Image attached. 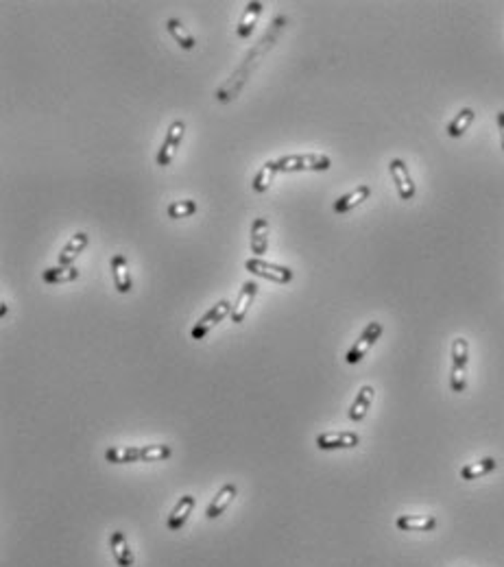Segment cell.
Listing matches in <instances>:
<instances>
[{"mask_svg":"<svg viewBox=\"0 0 504 567\" xmlns=\"http://www.w3.org/2000/svg\"><path fill=\"white\" fill-rule=\"evenodd\" d=\"M286 24V18H278L275 22H273V29L271 31H266V35L258 41V46L253 48V50H249V55L247 57H244V64L238 68L236 70V75H231V79L225 83V86L216 92V99H219L221 103H227V101H231V99H236V94L240 92V88H242V83L247 81V77H249V68L253 70L255 68V59H260L262 55H264V50L266 48H271L275 44V39H278V35H280V31H282V26Z\"/></svg>","mask_w":504,"mask_h":567,"instance_id":"cell-1","label":"cell"},{"mask_svg":"<svg viewBox=\"0 0 504 567\" xmlns=\"http://www.w3.org/2000/svg\"><path fill=\"white\" fill-rule=\"evenodd\" d=\"M278 162L280 173H304V171H330L332 160L323 153H297V155H284Z\"/></svg>","mask_w":504,"mask_h":567,"instance_id":"cell-2","label":"cell"},{"mask_svg":"<svg viewBox=\"0 0 504 567\" xmlns=\"http://www.w3.org/2000/svg\"><path fill=\"white\" fill-rule=\"evenodd\" d=\"M467 363H469V345L465 338L452 340V371H449V389L452 393H463L467 389Z\"/></svg>","mask_w":504,"mask_h":567,"instance_id":"cell-3","label":"cell"},{"mask_svg":"<svg viewBox=\"0 0 504 567\" xmlns=\"http://www.w3.org/2000/svg\"><path fill=\"white\" fill-rule=\"evenodd\" d=\"M244 269H247L251 275H258V278H264V280L275 282V284H289L293 280V271L289 267L271 265V262H266L262 258H249L244 262Z\"/></svg>","mask_w":504,"mask_h":567,"instance_id":"cell-4","label":"cell"},{"mask_svg":"<svg viewBox=\"0 0 504 567\" xmlns=\"http://www.w3.org/2000/svg\"><path fill=\"white\" fill-rule=\"evenodd\" d=\"M382 336V323H378V321H371L369 325H367L365 329H362V334L358 336V340L353 343V347L347 352V356H345V361H347V365H358L362 358L367 356V352H369L374 345H376V340Z\"/></svg>","mask_w":504,"mask_h":567,"instance_id":"cell-5","label":"cell"},{"mask_svg":"<svg viewBox=\"0 0 504 567\" xmlns=\"http://www.w3.org/2000/svg\"><path fill=\"white\" fill-rule=\"evenodd\" d=\"M227 314H231V303H229L227 299H223V301L216 303V306H212L206 314L201 316L199 323L193 327V334H190V336H193V340L206 338V336H208V331H210L212 327L219 325Z\"/></svg>","mask_w":504,"mask_h":567,"instance_id":"cell-6","label":"cell"},{"mask_svg":"<svg viewBox=\"0 0 504 567\" xmlns=\"http://www.w3.org/2000/svg\"><path fill=\"white\" fill-rule=\"evenodd\" d=\"M184 131H186V122L184 120H175L166 135H164V142H162V148H159V153H157V166H168L177 153V148H180L182 140H184Z\"/></svg>","mask_w":504,"mask_h":567,"instance_id":"cell-7","label":"cell"},{"mask_svg":"<svg viewBox=\"0 0 504 567\" xmlns=\"http://www.w3.org/2000/svg\"><path fill=\"white\" fill-rule=\"evenodd\" d=\"M389 173L393 177V182H395V188H398V195L400 199L404 201H411L415 197V184H413V179L411 175H408V166L402 162V160H391L389 162Z\"/></svg>","mask_w":504,"mask_h":567,"instance_id":"cell-8","label":"cell"},{"mask_svg":"<svg viewBox=\"0 0 504 567\" xmlns=\"http://www.w3.org/2000/svg\"><path fill=\"white\" fill-rule=\"evenodd\" d=\"M360 443L356 432H323L317 436L319 450H351Z\"/></svg>","mask_w":504,"mask_h":567,"instance_id":"cell-9","label":"cell"},{"mask_svg":"<svg viewBox=\"0 0 504 567\" xmlns=\"http://www.w3.org/2000/svg\"><path fill=\"white\" fill-rule=\"evenodd\" d=\"M110 269H112V278H114V286L120 295H127L131 293L133 288V282H131V273H129V262L122 253H116L110 262Z\"/></svg>","mask_w":504,"mask_h":567,"instance_id":"cell-10","label":"cell"},{"mask_svg":"<svg viewBox=\"0 0 504 567\" xmlns=\"http://www.w3.org/2000/svg\"><path fill=\"white\" fill-rule=\"evenodd\" d=\"M197 506V497L195 495H184L180 497V502L175 504V508L171 510V515L166 519V528L168 530H182L184 523L188 521L190 513L195 510Z\"/></svg>","mask_w":504,"mask_h":567,"instance_id":"cell-11","label":"cell"},{"mask_svg":"<svg viewBox=\"0 0 504 567\" xmlns=\"http://www.w3.org/2000/svg\"><path fill=\"white\" fill-rule=\"evenodd\" d=\"M255 295H258V284L255 282H244L236 303L231 306V314H229L231 321H234V323H242L244 321V316H247L249 306L253 303Z\"/></svg>","mask_w":504,"mask_h":567,"instance_id":"cell-12","label":"cell"},{"mask_svg":"<svg viewBox=\"0 0 504 567\" xmlns=\"http://www.w3.org/2000/svg\"><path fill=\"white\" fill-rule=\"evenodd\" d=\"M395 526L402 532H430L437 528V517L432 515H400Z\"/></svg>","mask_w":504,"mask_h":567,"instance_id":"cell-13","label":"cell"},{"mask_svg":"<svg viewBox=\"0 0 504 567\" xmlns=\"http://www.w3.org/2000/svg\"><path fill=\"white\" fill-rule=\"evenodd\" d=\"M238 495V489H236V485L234 482H225V485L219 489V493L214 495V500L210 502V506H208V510H206V515H208V519H216L219 517L223 510L234 502V497Z\"/></svg>","mask_w":504,"mask_h":567,"instance_id":"cell-14","label":"cell"},{"mask_svg":"<svg viewBox=\"0 0 504 567\" xmlns=\"http://www.w3.org/2000/svg\"><path fill=\"white\" fill-rule=\"evenodd\" d=\"M110 548L114 561L118 563V567H133V552L129 548V541L122 530H114L110 537Z\"/></svg>","mask_w":504,"mask_h":567,"instance_id":"cell-15","label":"cell"},{"mask_svg":"<svg viewBox=\"0 0 504 567\" xmlns=\"http://www.w3.org/2000/svg\"><path fill=\"white\" fill-rule=\"evenodd\" d=\"M269 249V218L260 216L251 225V253L255 258H262Z\"/></svg>","mask_w":504,"mask_h":567,"instance_id":"cell-16","label":"cell"},{"mask_svg":"<svg viewBox=\"0 0 504 567\" xmlns=\"http://www.w3.org/2000/svg\"><path fill=\"white\" fill-rule=\"evenodd\" d=\"M90 238H88V233L86 231H77L75 236L66 242V247L61 249V253H59V265L61 267H70L72 262L84 253V249L88 247Z\"/></svg>","mask_w":504,"mask_h":567,"instance_id":"cell-17","label":"cell"},{"mask_svg":"<svg viewBox=\"0 0 504 567\" xmlns=\"http://www.w3.org/2000/svg\"><path fill=\"white\" fill-rule=\"evenodd\" d=\"M374 395H376L374 386H369V384L360 386V391H358L356 399H353V404L349 408V419L351 421L358 423V421H362L367 417V412H369V408L374 404Z\"/></svg>","mask_w":504,"mask_h":567,"instance_id":"cell-18","label":"cell"},{"mask_svg":"<svg viewBox=\"0 0 504 567\" xmlns=\"http://www.w3.org/2000/svg\"><path fill=\"white\" fill-rule=\"evenodd\" d=\"M369 195H371V188L367 186V184H362V186H358V188H353L351 192L343 195L338 201H334V212L345 214V212L353 210V207H358L362 201L369 199Z\"/></svg>","mask_w":504,"mask_h":567,"instance_id":"cell-19","label":"cell"},{"mask_svg":"<svg viewBox=\"0 0 504 567\" xmlns=\"http://www.w3.org/2000/svg\"><path fill=\"white\" fill-rule=\"evenodd\" d=\"M262 3H258V0H253V3L247 5V9H244L242 13V18L238 20V26H236V33L240 39H247L253 29H255V24H258V18H260V13H262Z\"/></svg>","mask_w":504,"mask_h":567,"instance_id":"cell-20","label":"cell"},{"mask_svg":"<svg viewBox=\"0 0 504 567\" xmlns=\"http://www.w3.org/2000/svg\"><path fill=\"white\" fill-rule=\"evenodd\" d=\"M79 269L77 267H50L46 271H42V280L46 284H68V282H75L79 280Z\"/></svg>","mask_w":504,"mask_h":567,"instance_id":"cell-21","label":"cell"},{"mask_svg":"<svg viewBox=\"0 0 504 567\" xmlns=\"http://www.w3.org/2000/svg\"><path fill=\"white\" fill-rule=\"evenodd\" d=\"M105 459L107 463H114V465H125V463H138L142 461V448H110L105 452Z\"/></svg>","mask_w":504,"mask_h":567,"instance_id":"cell-22","label":"cell"},{"mask_svg":"<svg viewBox=\"0 0 504 567\" xmlns=\"http://www.w3.org/2000/svg\"><path fill=\"white\" fill-rule=\"evenodd\" d=\"M498 469V461L496 459H483L478 463H469L461 469V478L463 480H478L487 474H492Z\"/></svg>","mask_w":504,"mask_h":567,"instance_id":"cell-23","label":"cell"},{"mask_svg":"<svg viewBox=\"0 0 504 567\" xmlns=\"http://www.w3.org/2000/svg\"><path fill=\"white\" fill-rule=\"evenodd\" d=\"M166 31L173 35V39L180 44L184 50H193L195 48V37L188 33V29L182 24V20H177V18H168L166 20Z\"/></svg>","mask_w":504,"mask_h":567,"instance_id":"cell-24","label":"cell"},{"mask_svg":"<svg viewBox=\"0 0 504 567\" xmlns=\"http://www.w3.org/2000/svg\"><path fill=\"white\" fill-rule=\"evenodd\" d=\"M278 173H280V171H278V162H264V164H262V169L258 171V175L253 177L251 188H253L255 192H266V190L271 188V184H273V179H275Z\"/></svg>","mask_w":504,"mask_h":567,"instance_id":"cell-25","label":"cell"},{"mask_svg":"<svg viewBox=\"0 0 504 567\" xmlns=\"http://www.w3.org/2000/svg\"><path fill=\"white\" fill-rule=\"evenodd\" d=\"M474 109L472 107H465V109H461V112L456 114V118L447 124V135L449 137H461L463 133H465L469 127H472V122H474Z\"/></svg>","mask_w":504,"mask_h":567,"instance_id":"cell-26","label":"cell"},{"mask_svg":"<svg viewBox=\"0 0 504 567\" xmlns=\"http://www.w3.org/2000/svg\"><path fill=\"white\" fill-rule=\"evenodd\" d=\"M197 201L193 199H184V201H173L168 207H166V214L168 218H188V216H193L197 212Z\"/></svg>","mask_w":504,"mask_h":567,"instance_id":"cell-27","label":"cell"},{"mask_svg":"<svg viewBox=\"0 0 504 567\" xmlns=\"http://www.w3.org/2000/svg\"><path fill=\"white\" fill-rule=\"evenodd\" d=\"M171 454H173V450L168 445H146V448H142V461H146V463L166 461Z\"/></svg>","mask_w":504,"mask_h":567,"instance_id":"cell-28","label":"cell"},{"mask_svg":"<svg viewBox=\"0 0 504 567\" xmlns=\"http://www.w3.org/2000/svg\"><path fill=\"white\" fill-rule=\"evenodd\" d=\"M498 129H500V142H502V148H504V112L498 114Z\"/></svg>","mask_w":504,"mask_h":567,"instance_id":"cell-29","label":"cell"}]
</instances>
